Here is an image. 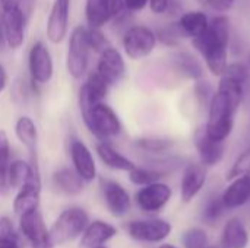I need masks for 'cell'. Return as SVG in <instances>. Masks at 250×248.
Masks as SVG:
<instances>
[{"label":"cell","mask_w":250,"mask_h":248,"mask_svg":"<svg viewBox=\"0 0 250 248\" xmlns=\"http://www.w3.org/2000/svg\"><path fill=\"white\" fill-rule=\"evenodd\" d=\"M245 85L230 76L223 75L217 91L208 105V121L205 124L207 134L217 140L226 142L234 129V118L242 105Z\"/></svg>","instance_id":"cell-1"},{"label":"cell","mask_w":250,"mask_h":248,"mask_svg":"<svg viewBox=\"0 0 250 248\" xmlns=\"http://www.w3.org/2000/svg\"><path fill=\"white\" fill-rule=\"evenodd\" d=\"M230 19L226 15H217L209 19L207 32L192 39V45L202 56L211 75L221 77L229 64Z\"/></svg>","instance_id":"cell-2"},{"label":"cell","mask_w":250,"mask_h":248,"mask_svg":"<svg viewBox=\"0 0 250 248\" xmlns=\"http://www.w3.org/2000/svg\"><path fill=\"white\" fill-rule=\"evenodd\" d=\"M81 117L89 133L98 140H110L122 132V121L117 113L104 101L81 113Z\"/></svg>","instance_id":"cell-3"},{"label":"cell","mask_w":250,"mask_h":248,"mask_svg":"<svg viewBox=\"0 0 250 248\" xmlns=\"http://www.w3.org/2000/svg\"><path fill=\"white\" fill-rule=\"evenodd\" d=\"M91 51L86 38V26H75L69 35L66 51V70L72 79L79 80L86 75Z\"/></svg>","instance_id":"cell-4"},{"label":"cell","mask_w":250,"mask_h":248,"mask_svg":"<svg viewBox=\"0 0 250 248\" xmlns=\"http://www.w3.org/2000/svg\"><path fill=\"white\" fill-rule=\"evenodd\" d=\"M89 225L88 213L81 208H69L60 213L50 228V238L54 246L66 244L78 238Z\"/></svg>","instance_id":"cell-5"},{"label":"cell","mask_w":250,"mask_h":248,"mask_svg":"<svg viewBox=\"0 0 250 248\" xmlns=\"http://www.w3.org/2000/svg\"><path fill=\"white\" fill-rule=\"evenodd\" d=\"M157 42L155 31L145 25H130L122 37L123 51L130 60L146 58L155 50Z\"/></svg>","instance_id":"cell-6"},{"label":"cell","mask_w":250,"mask_h":248,"mask_svg":"<svg viewBox=\"0 0 250 248\" xmlns=\"http://www.w3.org/2000/svg\"><path fill=\"white\" fill-rule=\"evenodd\" d=\"M28 70L31 82L37 85H45L54 75L53 56L48 47L42 41H35L28 51Z\"/></svg>","instance_id":"cell-7"},{"label":"cell","mask_w":250,"mask_h":248,"mask_svg":"<svg viewBox=\"0 0 250 248\" xmlns=\"http://www.w3.org/2000/svg\"><path fill=\"white\" fill-rule=\"evenodd\" d=\"M3 18L4 44L10 50H18L25 42V13L21 4L0 6Z\"/></svg>","instance_id":"cell-8"},{"label":"cell","mask_w":250,"mask_h":248,"mask_svg":"<svg viewBox=\"0 0 250 248\" xmlns=\"http://www.w3.org/2000/svg\"><path fill=\"white\" fill-rule=\"evenodd\" d=\"M72 0H53L48 18H47V39L51 44L63 42L69 35Z\"/></svg>","instance_id":"cell-9"},{"label":"cell","mask_w":250,"mask_h":248,"mask_svg":"<svg viewBox=\"0 0 250 248\" xmlns=\"http://www.w3.org/2000/svg\"><path fill=\"white\" fill-rule=\"evenodd\" d=\"M125 10L123 0H85L86 26L104 28Z\"/></svg>","instance_id":"cell-10"},{"label":"cell","mask_w":250,"mask_h":248,"mask_svg":"<svg viewBox=\"0 0 250 248\" xmlns=\"http://www.w3.org/2000/svg\"><path fill=\"white\" fill-rule=\"evenodd\" d=\"M19 228L23 237L29 241L31 248H54L50 238V229H47L38 209L19 216Z\"/></svg>","instance_id":"cell-11"},{"label":"cell","mask_w":250,"mask_h":248,"mask_svg":"<svg viewBox=\"0 0 250 248\" xmlns=\"http://www.w3.org/2000/svg\"><path fill=\"white\" fill-rule=\"evenodd\" d=\"M127 232L136 241L160 243L171 234V225L167 221L158 218L139 219L127 224Z\"/></svg>","instance_id":"cell-12"},{"label":"cell","mask_w":250,"mask_h":248,"mask_svg":"<svg viewBox=\"0 0 250 248\" xmlns=\"http://www.w3.org/2000/svg\"><path fill=\"white\" fill-rule=\"evenodd\" d=\"M98 61L95 72L108 83V86H116L126 75V61L123 54L114 48V47H107L104 51L98 54Z\"/></svg>","instance_id":"cell-13"},{"label":"cell","mask_w":250,"mask_h":248,"mask_svg":"<svg viewBox=\"0 0 250 248\" xmlns=\"http://www.w3.org/2000/svg\"><path fill=\"white\" fill-rule=\"evenodd\" d=\"M173 191L170 186L166 183L157 181L148 186H142L136 194H135V202L138 208L146 213H154L161 210L171 199Z\"/></svg>","instance_id":"cell-14"},{"label":"cell","mask_w":250,"mask_h":248,"mask_svg":"<svg viewBox=\"0 0 250 248\" xmlns=\"http://www.w3.org/2000/svg\"><path fill=\"white\" fill-rule=\"evenodd\" d=\"M69 153L73 170L85 181L91 183L97 178V165L91 149L79 139H72L69 145Z\"/></svg>","instance_id":"cell-15"},{"label":"cell","mask_w":250,"mask_h":248,"mask_svg":"<svg viewBox=\"0 0 250 248\" xmlns=\"http://www.w3.org/2000/svg\"><path fill=\"white\" fill-rule=\"evenodd\" d=\"M208 178V170L201 162H189L182 175L180 196L185 203H190L204 189Z\"/></svg>","instance_id":"cell-16"},{"label":"cell","mask_w":250,"mask_h":248,"mask_svg":"<svg viewBox=\"0 0 250 248\" xmlns=\"http://www.w3.org/2000/svg\"><path fill=\"white\" fill-rule=\"evenodd\" d=\"M101 190H103V199L110 210L111 215L122 218L129 213L132 200L127 193V190L113 180H103L101 181Z\"/></svg>","instance_id":"cell-17"},{"label":"cell","mask_w":250,"mask_h":248,"mask_svg":"<svg viewBox=\"0 0 250 248\" xmlns=\"http://www.w3.org/2000/svg\"><path fill=\"white\" fill-rule=\"evenodd\" d=\"M41 197V177L40 174L31 177L22 187L18 189V194L13 200L15 213L22 216L29 212H34L40 206Z\"/></svg>","instance_id":"cell-18"},{"label":"cell","mask_w":250,"mask_h":248,"mask_svg":"<svg viewBox=\"0 0 250 248\" xmlns=\"http://www.w3.org/2000/svg\"><path fill=\"white\" fill-rule=\"evenodd\" d=\"M195 140V146L201 159V164H204L207 168L209 167H215L217 164H220L224 158V142H217L214 139H211L205 129H198L195 132L193 136Z\"/></svg>","instance_id":"cell-19"},{"label":"cell","mask_w":250,"mask_h":248,"mask_svg":"<svg viewBox=\"0 0 250 248\" xmlns=\"http://www.w3.org/2000/svg\"><path fill=\"white\" fill-rule=\"evenodd\" d=\"M223 203L227 210L239 209L250 200V171L248 174L231 180L221 194Z\"/></svg>","instance_id":"cell-20"},{"label":"cell","mask_w":250,"mask_h":248,"mask_svg":"<svg viewBox=\"0 0 250 248\" xmlns=\"http://www.w3.org/2000/svg\"><path fill=\"white\" fill-rule=\"evenodd\" d=\"M95 152L100 158V161L110 170L114 171H126L129 172L136 167L133 161H130L127 156H125L122 152H119L110 140H98L95 145Z\"/></svg>","instance_id":"cell-21"},{"label":"cell","mask_w":250,"mask_h":248,"mask_svg":"<svg viewBox=\"0 0 250 248\" xmlns=\"http://www.w3.org/2000/svg\"><path fill=\"white\" fill-rule=\"evenodd\" d=\"M117 229L104 221H94L86 227L83 231L82 240H81V247L82 248H97L100 246H104L107 241H110L113 237H116Z\"/></svg>","instance_id":"cell-22"},{"label":"cell","mask_w":250,"mask_h":248,"mask_svg":"<svg viewBox=\"0 0 250 248\" xmlns=\"http://www.w3.org/2000/svg\"><path fill=\"white\" fill-rule=\"evenodd\" d=\"M177 25L183 31L185 37L188 38H198L204 35L209 26V18L202 10H189L179 16Z\"/></svg>","instance_id":"cell-23"},{"label":"cell","mask_w":250,"mask_h":248,"mask_svg":"<svg viewBox=\"0 0 250 248\" xmlns=\"http://www.w3.org/2000/svg\"><path fill=\"white\" fill-rule=\"evenodd\" d=\"M171 63L173 67L177 73H180L182 76H185L186 79H192V80H198L204 77V67L201 64V61L189 51H176L171 56Z\"/></svg>","instance_id":"cell-24"},{"label":"cell","mask_w":250,"mask_h":248,"mask_svg":"<svg viewBox=\"0 0 250 248\" xmlns=\"http://www.w3.org/2000/svg\"><path fill=\"white\" fill-rule=\"evenodd\" d=\"M221 244L227 248H246L249 244L248 229L240 218H230L223 229Z\"/></svg>","instance_id":"cell-25"},{"label":"cell","mask_w":250,"mask_h":248,"mask_svg":"<svg viewBox=\"0 0 250 248\" xmlns=\"http://www.w3.org/2000/svg\"><path fill=\"white\" fill-rule=\"evenodd\" d=\"M83 180L78 175L75 170L60 168L53 174L54 187L66 196H78L83 190Z\"/></svg>","instance_id":"cell-26"},{"label":"cell","mask_w":250,"mask_h":248,"mask_svg":"<svg viewBox=\"0 0 250 248\" xmlns=\"http://www.w3.org/2000/svg\"><path fill=\"white\" fill-rule=\"evenodd\" d=\"M15 136L19 143L28 149V152H35L38 142V129L35 121L29 115H21L15 123Z\"/></svg>","instance_id":"cell-27"},{"label":"cell","mask_w":250,"mask_h":248,"mask_svg":"<svg viewBox=\"0 0 250 248\" xmlns=\"http://www.w3.org/2000/svg\"><path fill=\"white\" fill-rule=\"evenodd\" d=\"M133 146L148 155L161 156L173 149L174 142L168 137H139L133 142Z\"/></svg>","instance_id":"cell-28"},{"label":"cell","mask_w":250,"mask_h":248,"mask_svg":"<svg viewBox=\"0 0 250 248\" xmlns=\"http://www.w3.org/2000/svg\"><path fill=\"white\" fill-rule=\"evenodd\" d=\"M10 165V142L7 133L0 129V194H6L9 190L7 170Z\"/></svg>","instance_id":"cell-29"},{"label":"cell","mask_w":250,"mask_h":248,"mask_svg":"<svg viewBox=\"0 0 250 248\" xmlns=\"http://www.w3.org/2000/svg\"><path fill=\"white\" fill-rule=\"evenodd\" d=\"M166 177L164 172L155 170V168H151V167H135L133 170L129 171V180L132 184L135 186H148V184H152V183H157V181H161L163 178Z\"/></svg>","instance_id":"cell-30"},{"label":"cell","mask_w":250,"mask_h":248,"mask_svg":"<svg viewBox=\"0 0 250 248\" xmlns=\"http://www.w3.org/2000/svg\"><path fill=\"white\" fill-rule=\"evenodd\" d=\"M155 35H157L158 42H161L163 45L170 47V48H177L182 44V39L186 38L183 31L180 29V26L177 25V22L167 23V25L158 28L155 31Z\"/></svg>","instance_id":"cell-31"},{"label":"cell","mask_w":250,"mask_h":248,"mask_svg":"<svg viewBox=\"0 0 250 248\" xmlns=\"http://www.w3.org/2000/svg\"><path fill=\"white\" fill-rule=\"evenodd\" d=\"M226 206L223 203L221 196H211L202 209V221L208 225H214L215 222L220 221V218L223 216V213L226 212Z\"/></svg>","instance_id":"cell-32"},{"label":"cell","mask_w":250,"mask_h":248,"mask_svg":"<svg viewBox=\"0 0 250 248\" xmlns=\"http://www.w3.org/2000/svg\"><path fill=\"white\" fill-rule=\"evenodd\" d=\"M18 235L9 218H0V248H19Z\"/></svg>","instance_id":"cell-33"},{"label":"cell","mask_w":250,"mask_h":248,"mask_svg":"<svg viewBox=\"0 0 250 248\" xmlns=\"http://www.w3.org/2000/svg\"><path fill=\"white\" fill-rule=\"evenodd\" d=\"M182 243L185 248H207L208 244V235L201 228H189L182 235Z\"/></svg>","instance_id":"cell-34"},{"label":"cell","mask_w":250,"mask_h":248,"mask_svg":"<svg viewBox=\"0 0 250 248\" xmlns=\"http://www.w3.org/2000/svg\"><path fill=\"white\" fill-rule=\"evenodd\" d=\"M250 171V146L246 148L237 158L236 161L233 162L231 168L229 170L227 175H226V180L227 181H231L237 177H242L245 174H248Z\"/></svg>","instance_id":"cell-35"},{"label":"cell","mask_w":250,"mask_h":248,"mask_svg":"<svg viewBox=\"0 0 250 248\" xmlns=\"http://www.w3.org/2000/svg\"><path fill=\"white\" fill-rule=\"evenodd\" d=\"M101 29L103 28H91V26H86V38H88L89 47L97 54H100L107 47H110V41H108V38L105 37V34Z\"/></svg>","instance_id":"cell-36"},{"label":"cell","mask_w":250,"mask_h":248,"mask_svg":"<svg viewBox=\"0 0 250 248\" xmlns=\"http://www.w3.org/2000/svg\"><path fill=\"white\" fill-rule=\"evenodd\" d=\"M214 92L215 91H214L212 85L207 80H202V79H198L195 86H193V94H195L196 101L199 102L201 107H205V108H208Z\"/></svg>","instance_id":"cell-37"},{"label":"cell","mask_w":250,"mask_h":248,"mask_svg":"<svg viewBox=\"0 0 250 248\" xmlns=\"http://www.w3.org/2000/svg\"><path fill=\"white\" fill-rule=\"evenodd\" d=\"M223 75L233 77L234 80L240 82L242 85H246V82L249 80L250 72L249 67H248L245 63H242V61H234V63H229V64H227V67H226V70H224Z\"/></svg>","instance_id":"cell-38"},{"label":"cell","mask_w":250,"mask_h":248,"mask_svg":"<svg viewBox=\"0 0 250 248\" xmlns=\"http://www.w3.org/2000/svg\"><path fill=\"white\" fill-rule=\"evenodd\" d=\"M234 1L236 0H205V3L218 13L229 12L234 6Z\"/></svg>","instance_id":"cell-39"},{"label":"cell","mask_w":250,"mask_h":248,"mask_svg":"<svg viewBox=\"0 0 250 248\" xmlns=\"http://www.w3.org/2000/svg\"><path fill=\"white\" fill-rule=\"evenodd\" d=\"M171 0H149V9L154 15H164L168 10Z\"/></svg>","instance_id":"cell-40"},{"label":"cell","mask_w":250,"mask_h":248,"mask_svg":"<svg viewBox=\"0 0 250 248\" xmlns=\"http://www.w3.org/2000/svg\"><path fill=\"white\" fill-rule=\"evenodd\" d=\"M123 3L126 10H129L130 13H136L144 10L149 4V0H123Z\"/></svg>","instance_id":"cell-41"},{"label":"cell","mask_w":250,"mask_h":248,"mask_svg":"<svg viewBox=\"0 0 250 248\" xmlns=\"http://www.w3.org/2000/svg\"><path fill=\"white\" fill-rule=\"evenodd\" d=\"M7 80H9V77H7V72H6L4 66L0 63V94H1V92H4V89L7 88Z\"/></svg>","instance_id":"cell-42"},{"label":"cell","mask_w":250,"mask_h":248,"mask_svg":"<svg viewBox=\"0 0 250 248\" xmlns=\"http://www.w3.org/2000/svg\"><path fill=\"white\" fill-rule=\"evenodd\" d=\"M4 44V34H3V18H1V9H0V47Z\"/></svg>","instance_id":"cell-43"},{"label":"cell","mask_w":250,"mask_h":248,"mask_svg":"<svg viewBox=\"0 0 250 248\" xmlns=\"http://www.w3.org/2000/svg\"><path fill=\"white\" fill-rule=\"evenodd\" d=\"M6 4H21V0H0V6Z\"/></svg>","instance_id":"cell-44"},{"label":"cell","mask_w":250,"mask_h":248,"mask_svg":"<svg viewBox=\"0 0 250 248\" xmlns=\"http://www.w3.org/2000/svg\"><path fill=\"white\" fill-rule=\"evenodd\" d=\"M207 248H227V247H226V246H223V244L220 243V244H212V246H208Z\"/></svg>","instance_id":"cell-45"},{"label":"cell","mask_w":250,"mask_h":248,"mask_svg":"<svg viewBox=\"0 0 250 248\" xmlns=\"http://www.w3.org/2000/svg\"><path fill=\"white\" fill-rule=\"evenodd\" d=\"M158 248H177L176 246H173V244H163V246H160Z\"/></svg>","instance_id":"cell-46"},{"label":"cell","mask_w":250,"mask_h":248,"mask_svg":"<svg viewBox=\"0 0 250 248\" xmlns=\"http://www.w3.org/2000/svg\"><path fill=\"white\" fill-rule=\"evenodd\" d=\"M97 248H107V247H104V246H100V247H97Z\"/></svg>","instance_id":"cell-47"},{"label":"cell","mask_w":250,"mask_h":248,"mask_svg":"<svg viewBox=\"0 0 250 248\" xmlns=\"http://www.w3.org/2000/svg\"><path fill=\"white\" fill-rule=\"evenodd\" d=\"M249 64H250V53H249Z\"/></svg>","instance_id":"cell-48"}]
</instances>
